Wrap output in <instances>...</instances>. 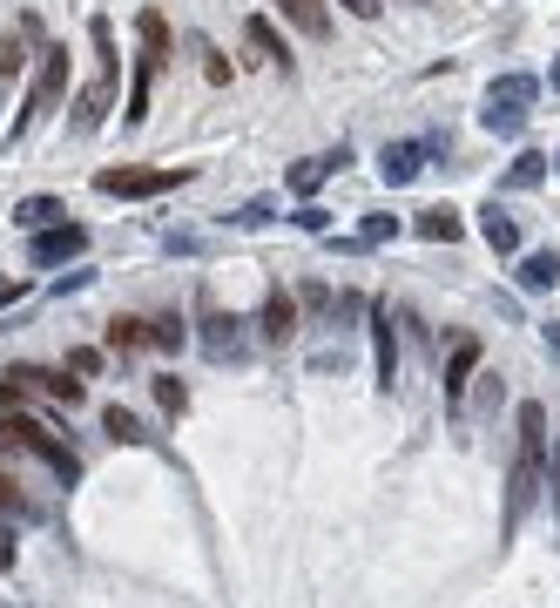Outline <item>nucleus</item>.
<instances>
[{
    "label": "nucleus",
    "instance_id": "nucleus-16",
    "mask_svg": "<svg viewBox=\"0 0 560 608\" xmlns=\"http://www.w3.org/2000/svg\"><path fill=\"white\" fill-rule=\"evenodd\" d=\"M345 162H352V149H345V156H311V162H298V170H291V190H298V196H317L324 177H338Z\"/></svg>",
    "mask_w": 560,
    "mask_h": 608
},
{
    "label": "nucleus",
    "instance_id": "nucleus-17",
    "mask_svg": "<svg viewBox=\"0 0 560 608\" xmlns=\"http://www.w3.org/2000/svg\"><path fill=\"white\" fill-rule=\"evenodd\" d=\"M514 278H520V291H553V285H560V257H553V250H527Z\"/></svg>",
    "mask_w": 560,
    "mask_h": 608
},
{
    "label": "nucleus",
    "instance_id": "nucleus-1",
    "mask_svg": "<svg viewBox=\"0 0 560 608\" xmlns=\"http://www.w3.org/2000/svg\"><path fill=\"white\" fill-rule=\"evenodd\" d=\"M514 473H507V534L527 521L534 493H540V473H547V406L540 399H520L514 413Z\"/></svg>",
    "mask_w": 560,
    "mask_h": 608
},
{
    "label": "nucleus",
    "instance_id": "nucleus-21",
    "mask_svg": "<svg viewBox=\"0 0 560 608\" xmlns=\"http://www.w3.org/2000/svg\"><path fill=\"white\" fill-rule=\"evenodd\" d=\"M540 183H547V156L540 149H520L514 170H507V190H540Z\"/></svg>",
    "mask_w": 560,
    "mask_h": 608
},
{
    "label": "nucleus",
    "instance_id": "nucleus-28",
    "mask_svg": "<svg viewBox=\"0 0 560 608\" xmlns=\"http://www.w3.org/2000/svg\"><path fill=\"white\" fill-rule=\"evenodd\" d=\"M298 224H304L311 237H324V231H331V210H317V203H304V210H298Z\"/></svg>",
    "mask_w": 560,
    "mask_h": 608
},
{
    "label": "nucleus",
    "instance_id": "nucleus-27",
    "mask_svg": "<svg viewBox=\"0 0 560 608\" xmlns=\"http://www.w3.org/2000/svg\"><path fill=\"white\" fill-rule=\"evenodd\" d=\"M237 224H244V231H257V224H270V196H250V203L237 210Z\"/></svg>",
    "mask_w": 560,
    "mask_h": 608
},
{
    "label": "nucleus",
    "instance_id": "nucleus-13",
    "mask_svg": "<svg viewBox=\"0 0 560 608\" xmlns=\"http://www.w3.org/2000/svg\"><path fill=\"white\" fill-rule=\"evenodd\" d=\"M412 231H419L426 244H460L466 216H460V210H445V203H432V210H419V216H412Z\"/></svg>",
    "mask_w": 560,
    "mask_h": 608
},
{
    "label": "nucleus",
    "instance_id": "nucleus-25",
    "mask_svg": "<svg viewBox=\"0 0 560 608\" xmlns=\"http://www.w3.org/2000/svg\"><path fill=\"white\" fill-rule=\"evenodd\" d=\"M155 399H162V413H183V406H190V393H183V378H170V372L155 378Z\"/></svg>",
    "mask_w": 560,
    "mask_h": 608
},
{
    "label": "nucleus",
    "instance_id": "nucleus-29",
    "mask_svg": "<svg viewBox=\"0 0 560 608\" xmlns=\"http://www.w3.org/2000/svg\"><path fill=\"white\" fill-rule=\"evenodd\" d=\"M68 372H101V352H68Z\"/></svg>",
    "mask_w": 560,
    "mask_h": 608
},
{
    "label": "nucleus",
    "instance_id": "nucleus-15",
    "mask_svg": "<svg viewBox=\"0 0 560 608\" xmlns=\"http://www.w3.org/2000/svg\"><path fill=\"white\" fill-rule=\"evenodd\" d=\"M480 231H486V244H493L499 257H514V250H520V224L507 216V203H486V210H480Z\"/></svg>",
    "mask_w": 560,
    "mask_h": 608
},
{
    "label": "nucleus",
    "instance_id": "nucleus-3",
    "mask_svg": "<svg viewBox=\"0 0 560 608\" xmlns=\"http://www.w3.org/2000/svg\"><path fill=\"white\" fill-rule=\"evenodd\" d=\"M0 447L8 454H34L54 480H82V460H75V447L68 439H54V426H41V419H28V406H14V413H0Z\"/></svg>",
    "mask_w": 560,
    "mask_h": 608
},
{
    "label": "nucleus",
    "instance_id": "nucleus-2",
    "mask_svg": "<svg viewBox=\"0 0 560 608\" xmlns=\"http://www.w3.org/2000/svg\"><path fill=\"white\" fill-rule=\"evenodd\" d=\"M88 41H95V75L88 88L75 95L68 108V136H95L108 122V108H116V75H122V54H116V28H108V14L88 21Z\"/></svg>",
    "mask_w": 560,
    "mask_h": 608
},
{
    "label": "nucleus",
    "instance_id": "nucleus-6",
    "mask_svg": "<svg viewBox=\"0 0 560 608\" xmlns=\"http://www.w3.org/2000/svg\"><path fill=\"white\" fill-rule=\"evenodd\" d=\"M196 170L183 162V170H101L95 177V190L101 196H170V190H183Z\"/></svg>",
    "mask_w": 560,
    "mask_h": 608
},
{
    "label": "nucleus",
    "instance_id": "nucleus-31",
    "mask_svg": "<svg viewBox=\"0 0 560 608\" xmlns=\"http://www.w3.org/2000/svg\"><path fill=\"white\" fill-rule=\"evenodd\" d=\"M540 339H547V352L560 359V318H547V324H540Z\"/></svg>",
    "mask_w": 560,
    "mask_h": 608
},
{
    "label": "nucleus",
    "instance_id": "nucleus-7",
    "mask_svg": "<svg viewBox=\"0 0 560 608\" xmlns=\"http://www.w3.org/2000/svg\"><path fill=\"white\" fill-rule=\"evenodd\" d=\"M196 345H203L216 365L244 359V352H250V339H244V318H230V311H203V318H196Z\"/></svg>",
    "mask_w": 560,
    "mask_h": 608
},
{
    "label": "nucleus",
    "instance_id": "nucleus-26",
    "mask_svg": "<svg viewBox=\"0 0 560 608\" xmlns=\"http://www.w3.org/2000/svg\"><path fill=\"white\" fill-rule=\"evenodd\" d=\"M391 237H399V216H365L358 244H391Z\"/></svg>",
    "mask_w": 560,
    "mask_h": 608
},
{
    "label": "nucleus",
    "instance_id": "nucleus-8",
    "mask_svg": "<svg viewBox=\"0 0 560 608\" xmlns=\"http://www.w3.org/2000/svg\"><path fill=\"white\" fill-rule=\"evenodd\" d=\"M82 250H88V231H82V224H47V231L28 237V264H34V270L68 264V257H82Z\"/></svg>",
    "mask_w": 560,
    "mask_h": 608
},
{
    "label": "nucleus",
    "instance_id": "nucleus-30",
    "mask_svg": "<svg viewBox=\"0 0 560 608\" xmlns=\"http://www.w3.org/2000/svg\"><path fill=\"white\" fill-rule=\"evenodd\" d=\"M14 568V527H0V575Z\"/></svg>",
    "mask_w": 560,
    "mask_h": 608
},
{
    "label": "nucleus",
    "instance_id": "nucleus-11",
    "mask_svg": "<svg viewBox=\"0 0 560 608\" xmlns=\"http://www.w3.org/2000/svg\"><path fill=\"white\" fill-rule=\"evenodd\" d=\"M371 352H378V385L399 393V331H391L385 311H371Z\"/></svg>",
    "mask_w": 560,
    "mask_h": 608
},
{
    "label": "nucleus",
    "instance_id": "nucleus-33",
    "mask_svg": "<svg viewBox=\"0 0 560 608\" xmlns=\"http://www.w3.org/2000/svg\"><path fill=\"white\" fill-rule=\"evenodd\" d=\"M547 88H553V95H560V62H553V75H547Z\"/></svg>",
    "mask_w": 560,
    "mask_h": 608
},
{
    "label": "nucleus",
    "instance_id": "nucleus-4",
    "mask_svg": "<svg viewBox=\"0 0 560 608\" xmlns=\"http://www.w3.org/2000/svg\"><path fill=\"white\" fill-rule=\"evenodd\" d=\"M62 88H68V47H41V68H34V82H28V95H21V116H14L8 142L34 136V129H41V116H47L54 102H62Z\"/></svg>",
    "mask_w": 560,
    "mask_h": 608
},
{
    "label": "nucleus",
    "instance_id": "nucleus-22",
    "mask_svg": "<svg viewBox=\"0 0 560 608\" xmlns=\"http://www.w3.org/2000/svg\"><path fill=\"white\" fill-rule=\"evenodd\" d=\"M101 426H108V439H122V447H142V439H149L129 406H101Z\"/></svg>",
    "mask_w": 560,
    "mask_h": 608
},
{
    "label": "nucleus",
    "instance_id": "nucleus-34",
    "mask_svg": "<svg viewBox=\"0 0 560 608\" xmlns=\"http://www.w3.org/2000/svg\"><path fill=\"white\" fill-rule=\"evenodd\" d=\"M547 170H560V156H547Z\"/></svg>",
    "mask_w": 560,
    "mask_h": 608
},
{
    "label": "nucleus",
    "instance_id": "nucleus-5",
    "mask_svg": "<svg viewBox=\"0 0 560 608\" xmlns=\"http://www.w3.org/2000/svg\"><path fill=\"white\" fill-rule=\"evenodd\" d=\"M534 95H540V82H534L527 68L499 75V82L486 88V108H480V122H486L493 136H520V129H527V108H534Z\"/></svg>",
    "mask_w": 560,
    "mask_h": 608
},
{
    "label": "nucleus",
    "instance_id": "nucleus-32",
    "mask_svg": "<svg viewBox=\"0 0 560 608\" xmlns=\"http://www.w3.org/2000/svg\"><path fill=\"white\" fill-rule=\"evenodd\" d=\"M21 291H28V285H0V311H8V305H21Z\"/></svg>",
    "mask_w": 560,
    "mask_h": 608
},
{
    "label": "nucleus",
    "instance_id": "nucleus-19",
    "mask_svg": "<svg viewBox=\"0 0 560 608\" xmlns=\"http://www.w3.org/2000/svg\"><path fill=\"white\" fill-rule=\"evenodd\" d=\"M291 331H298V305H291L284 291H270V298H263V339H270V345H284Z\"/></svg>",
    "mask_w": 560,
    "mask_h": 608
},
{
    "label": "nucleus",
    "instance_id": "nucleus-18",
    "mask_svg": "<svg viewBox=\"0 0 560 608\" xmlns=\"http://www.w3.org/2000/svg\"><path fill=\"white\" fill-rule=\"evenodd\" d=\"M244 34H250V47L263 54V62H277V68H291V41L277 34V28H270L263 14H250V21H244Z\"/></svg>",
    "mask_w": 560,
    "mask_h": 608
},
{
    "label": "nucleus",
    "instance_id": "nucleus-12",
    "mask_svg": "<svg viewBox=\"0 0 560 608\" xmlns=\"http://www.w3.org/2000/svg\"><path fill=\"white\" fill-rule=\"evenodd\" d=\"M277 14H284L304 41H331V8L324 0H277Z\"/></svg>",
    "mask_w": 560,
    "mask_h": 608
},
{
    "label": "nucleus",
    "instance_id": "nucleus-14",
    "mask_svg": "<svg viewBox=\"0 0 560 608\" xmlns=\"http://www.w3.org/2000/svg\"><path fill=\"white\" fill-rule=\"evenodd\" d=\"M28 34H34V14H21V28L0 41V95H8L21 82V68H28Z\"/></svg>",
    "mask_w": 560,
    "mask_h": 608
},
{
    "label": "nucleus",
    "instance_id": "nucleus-20",
    "mask_svg": "<svg viewBox=\"0 0 560 608\" xmlns=\"http://www.w3.org/2000/svg\"><path fill=\"white\" fill-rule=\"evenodd\" d=\"M14 224L34 237V231H47V224H62V196H21L14 203Z\"/></svg>",
    "mask_w": 560,
    "mask_h": 608
},
{
    "label": "nucleus",
    "instance_id": "nucleus-24",
    "mask_svg": "<svg viewBox=\"0 0 560 608\" xmlns=\"http://www.w3.org/2000/svg\"><path fill=\"white\" fill-rule=\"evenodd\" d=\"M142 324H149V345H162V352H176V345L190 339L183 318H142Z\"/></svg>",
    "mask_w": 560,
    "mask_h": 608
},
{
    "label": "nucleus",
    "instance_id": "nucleus-23",
    "mask_svg": "<svg viewBox=\"0 0 560 608\" xmlns=\"http://www.w3.org/2000/svg\"><path fill=\"white\" fill-rule=\"evenodd\" d=\"M136 345H149L142 318H116V324H108V352H136Z\"/></svg>",
    "mask_w": 560,
    "mask_h": 608
},
{
    "label": "nucleus",
    "instance_id": "nucleus-10",
    "mask_svg": "<svg viewBox=\"0 0 560 608\" xmlns=\"http://www.w3.org/2000/svg\"><path fill=\"white\" fill-rule=\"evenodd\" d=\"M473 372H480V339H460L453 359H445V406H453V413H460V399H466Z\"/></svg>",
    "mask_w": 560,
    "mask_h": 608
},
{
    "label": "nucleus",
    "instance_id": "nucleus-9",
    "mask_svg": "<svg viewBox=\"0 0 560 608\" xmlns=\"http://www.w3.org/2000/svg\"><path fill=\"white\" fill-rule=\"evenodd\" d=\"M419 170H426V142H385V156H378V177H385L391 190L419 183Z\"/></svg>",
    "mask_w": 560,
    "mask_h": 608
}]
</instances>
